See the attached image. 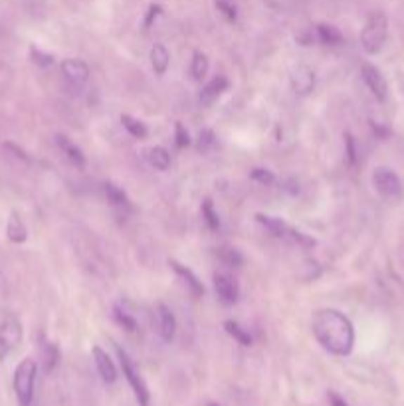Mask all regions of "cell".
<instances>
[{
  "label": "cell",
  "mask_w": 404,
  "mask_h": 406,
  "mask_svg": "<svg viewBox=\"0 0 404 406\" xmlns=\"http://www.w3.org/2000/svg\"><path fill=\"white\" fill-rule=\"evenodd\" d=\"M313 335L325 351L345 357L353 351L355 331L349 317L337 309H321L313 317Z\"/></svg>",
  "instance_id": "1"
},
{
  "label": "cell",
  "mask_w": 404,
  "mask_h": 406,
  "mask_svg": "<svg viewBox=\"0 0 404 406\" xmlns=\"http://www.w3.org/2000/svg\"><path fill=\"white\" fill-rule=\"evenodd\" d=\"M386 32H389V22L382 12H372L371 18L367 20L363 32H360V44L367 54H379L382 46L386 42Z\"/></svg>",
  "instance_id": "2"
},
{
  "label": "cell",
  "mask_w": 404,
  "mask_h": 406,
  "mask_svg": "<svg viewBox=\"0 0 404 406\" xmlns=\"http://www.w3.org/2000/svg\"><path fill=\"white\" fill-rule=\"evenodd\" d=\"M34 384H36V362L32 359H24L14 371V393L18 398V405H32Z\"/></svg>",
  "instance_id": "3"
},
{
  "label": "cell",
  "mask_w": 404,
  "mask_h": 406,
  "mask_svg": "<svg viewBox=\"0 0 404 406\" xmlns=\"http://www.w3.org/2000/svg\"><path fill=\"white\" fill-rule=\"evenodd\" d=\"M115 349H117V357H119L123 374H125L127 383L131 386V391L135 393V398H137L139 406H151V393H149V388H147V384L143 381V376L139 374V371H137L135 362L131 361V357L123 351L119 345H115Z\"/></svg>",
  "instance_id": "4"
},
{
  "label": "cell",
  "mask_w": 404,
  "mask_h": 406,
  "mask_svg": "<svg viewBox=\"0 0 404 406\" xmlns=\"http://www.w3.org/2000/svg\"><path fill=\"white\" fill-rule=\"evenodd\" d=\"M22 341V325L16 317H6L0 323V361H4Z\"/></svg>",
  "instance_id": "5"
},
{
  "label": "cell",
  "mask_w": 404,
  "mask_h": 406,
  "mask_svg": "<svg viewBox=\"0 0 404 406\" xmlns=\"http://www.w3.org/2000/svg\"><path fill=\"white\" fill-rule=\"evenodd\" d=\"M372 183H374V187H377V190L381 192L382 197L394 198L398 197L400 190H403V185H400L398 175H396L394 171H391V169H384V166L374 171Z\"/></svg>",
  "instance_id": "6"
},
{
  "label": "cell",
  "mask_w": 404,
  "mask_h": 406,
  "mask_svg": "<svg viewBox=\"0 0 404 406\" xmlns=\"http://www.w3.org/2000/svg\"><path fill=\"white\" fill-rule=\"evenodd\" d=\"M360 76H363V81L367 84V88L371 89V93L379 101H384L386 99V93H389V86H386V79L382 76L381 72L377 70L371 64H365L360 67Z\"/></svg>",
  "instance_id": "7"
},
{
  "label": "cell",
  "mask_w": 404,
  "mask_h": 406,
  "mask_svg": "<svg viewBox=\"0 0 404 406\" xmlns=\"http://www.w3.org/2000/svg\"><path fill=\"white\" fill-rule=\"evenodd\" d=\"M289 81H292V89L297 96H309L315 88V74L307 66H297L294 67Z\"/></svg>",
  "instance_id": "8"
},
{
  "label": "cell",
  "mask_w": 404,
  "mask_h": 406,
  "mask_svg": "<svg viewBox=\"0 0 404 406\" xmlns=\"http://www.w3.org/2000/svg\"><path fill=\"white\" fill-rule=\"evenodd\" d=\"M62 74L66 77L67 81L72 84V86H84L86 81H88L89 77V67L86 62H82V60H74V58H67L62 62Z\"/></svg>",
  "instance_id": "9"
},
{
  "label": "cell",
  "mask_w": 404,
  "mask_h": 406,
  "mask_svg": "<svg viewBox=\"0 0 404 406\" xmlns=\"http://www.w3.org/2000/svg\"><path fill=\"white\" fill-rule=\"evenodd\" d=\"M214 289L224 306H234L238 301V284L226 274L214 275Z\"/></svg>",
  "instance_id": "10"
},
{
  "label": "cell",
  "mask_w": 404,
  "mask_h": 406,
  "mask_svg": "<svg viewBox=\"0 0 404 406\" xmlns=\"http://www.w3.org/2000/svg\"><path fill=\"white\" fill-rule=\"evenodd\" d=\"M175 329L176 323L173 311L167 308L164 303H159V306H157V331H159L161 339H163L164 343H171L173 337H175Z\"/></svg>",
  "instance_id": "11"
},
{
  "label": "cell",
  "mask_w": 404,
  "mask_h": 406,
  "mask_svg": "<svg viewBox=\"0 0 404 406\" xmlns=\"http://www.w3.org/2000/svg\"><path fill=\"white\" fill-rule=\"evenodd\" d=\"M93 361L98 367V373L101 376V381L107 384H113L117 381V369L111 361V357L103 351L101 347H93Z\"/></svg>",
  "instance_id": "12"
},
{
  "label": "cell",
  "mask_w": 404,
  "mask_h": 406,
  "mask_svg": "<svg viewBox=\"0 0 404 406\" xmlns=\"http://www.w3.org/2000/svg\"><path fill=\"white\" fill-rule=\"evenodd\" d=\"M226 89H228V79L224 76H216L202 88L200 96H198V101H200L202 105H210V103L219 98L222 91H226Z\"/></svg>",
  "instance_id": "13"
},
{
  "label": "cell",
  "mask_w": 404,
  "mask_h": 406,
  "mask_svg": "<svg viewBox=\"0 0 404 406\" xmlns=\"http://www.w3.org/2000/svg\"><path fill=\"white\" fill-rule=\"evenodd\" d=\"M56 143H58V147H60V151L66 155V159L70 161V163H74L76 166L86 165V155L82 153V149L72 143L67 137H64V135H58V137H56Z\"/></svg>",
  "instance_id": "14"
},
{
  "label": "cell",
  "mask_w": 404,
  "mask_h": 406,
  "mask_svg": "<svg viewBox=\"0 0 404 406\" xmlns=\"http://www.w3.org/2000/svg\"><path fill=\"white\" fill-rule=\"evenodd\" d=\"M171 266H173V270H175L176 274L181 275L183 280L186 282V286L190 287V292L195 294V296H202L204 294V286H202V282L198 280L197 275L193 274L186 266H183V263H178L176 260H171Z\"/></svg>",
  "instance_id": "15"
},
{
  "label": "cell",
  "mask_w": 404,
  "mask_h": 406,
  "mask_svg": "<svg viewBox=\"0 0 404 406\" xmlns=\"http://www.w3.org/2000/svg\"><path fill=\"white\" fill-rule=\"evenodd\" d=\"M6 234H8V240L16 242V244H22L28 238V230L24 226L22 218L18 216V212H12L8 224H6Z\"/></svg>",
  "instance_id": "16"
},
{
  "label": "cell",
  "mask_w": 404,
  "mask_h": 406,
  "mask_svg": "<svg viewBox=\"0 0 404 406\" xmlns=\"http://www.w3.org/2000/svg\"><path fill=\"white\" fill-rule=\"evenodd\" d=\"M103 192H105V198L110 200L115 209L131 210V202H129L127 195H125L119 187H115L113 183H105V185H103Z\"/></svg>",
  "instance_id": "17"
},
{
  "label": "cell",
  "mask_w": 404,
  "mask_h": 406,
  "mask_svg": "<svg viewBox=\"0 0 404 406\" xmlns=\"http://www.w3.org/2000/svg\"><path fill=\"white\" fill-rule=\"evenodd\" d=\"M169 62H171V55L167 52V48L163 44H155L151 48V64H153L155 74L163 76L169 67Z\"/></svg>",
  "instance_id": "18"
},
{
  "label": "cell",
  "mask_w": 404,
  "mask_h": 406,
  "mask_svg": "<svg viewBox=\"0 0 404 406\" xmlns=\"http://www.w3.org/2000/svg\"><path fill=\"white\" fill-rule=\"evenodd\" d=\"M317 38H319L321 44L325 46L343 44V34L339 32L335 26H329V24H319L317 26Z\"/></svg>",
  "instance_id": "19"
},
{
  "label": "cell",
  "mask_w": 404,
  "mask_h": 406,
  "mask_svg": "<svg viewBox=\"0 0 404 406\" xmlns=\"http://www.w3.org/2000/svg\"><path fill=\"white\" fill-rule=\"evenodd\" d=\"M256 218L260 224H263L268 230L272 232L273 236H285L287 234V226L284 224V220L282 218H275V216H268V214H256Z\"/></svg>",
  "instance_id": "20"
},
{
  "label": "cell",
  "mask_w": 404,
  "mask_h": 406,
  "mask_svg": "<svg viewBox=\"0 0 404 406\" xmlns=\"http://www.w3.org/2000/svg\"><path fill=\"white\" fill-rule=\"evenodd\" d=\"M149 161L157 171H167L171 166V155L163 147H153L149 151Z\"/></svg>",
  "instance_id": "21"
},
{
  "label": "cell",
  "mask_w": 404,
  "mask_h": 406,
  "mask_svg": "<svg viewBox=\"0 0 404 406\" xmlns=\"http://www.w3.org/2000/svg\"><path fill=\"white\" fill-rule=\"evenodd\" d=\"M224 329H226V333H228L230 337H234V339L238 341L240 345H244V347H250L252 345L250 333L246 329H242L236 321H224Z\"/></svg>",
  "instance_id": "22"
},
{
  "label": "cell",
  "mask_w": 404,
  "mask_h": 406,
  "mask_svg": "<svg viewBox=\"0 0 404 406\" xmlns=\"http://www.w3.org/2000/svg\"><path fill=\"white\" fill-rule=\"evenodd\" d=\"M208 72V58L204 52H195V55H193V64H190V74H193V77L197 79V81H200L202 77L207 76Z\"/></svg>",
  "instance_id": "23"
},
{
  "label": "cell",
  "mask_w": 404,
  "mask_h": 406,
  "mask_svg": "<svg viewBox=\"0 0 404 406\" xmlns=\"http://www.w3.org/2000/svg\"><path fill=\"white\" fill-rule=\"evenodd\" d=\"M42 359H44L46 373H52L58 361H60V351H58V347H56L54 343H46L44 347H42Z\"/></svg>",
  "instance_id": "24"
},
{
  "label": "cell",
  "mask_w": 404,
  "mask_h": 406,
  "mask_svg": "<svg viewBox=\"0 0 404 406\" xmlns=\"http://www.w3.org/2000/svg\"><path fill=\"white\" fill-rule=\"evenodd\" d=\"M121 123H123V127H125L127 131L131 133L133 137H137V139H145V137H147L145 123H141L139 119H133L131 115H121Z\"/></svg>",
  "instance_id": "25"
},
{
  "label": "cell",
  "mask_w": 404,
  "mask_h": 406,
  "mask_svg": "<svg viewBox=\"0 0 404 406\" xmlns=\"http://www.w3.org/2000/svg\"><path fill=\"white\" fill-rule=\"evenodd\" d=\"M219 260L224 266H230V268H240L242 263H244V258H242V254L236 248H220Z\"/></svg>",
  "instance_id": "26"
},
{
  "label": "cell",
  "mask_w": 404,
  "mask_h": 406,
  "mask_svg": "<svg viewBox=\"0 0 404 406\" xmlns=\"http://www.w3.org/2000/svg\"><path fill=\"white\" fill-rule=\"evenodd\" d=\"M202 216H204V222H207L210 230H219L220 218H219V214L214 212V204H212V200H210V198H207V200H204V204H202Z\"/></svg>",
  "instance_id": "27"
},
{
  "label": "cell",
  "mask_w": 404,
  "mask_h": 406,
  "mask_svg": "<svg viewBox=\"0 0 404 406\" xmlns=\"http://www.w3.org/2000/svg\"><path fill=\"white\" fill-rule=\"evenodd\" d=\"M198 151H202V153H208L210 149H214V145H216V135L212 129H202V131L198 133Z\"/></svg>",
  "instance_id": "28"
},
{
  "label": "cell",
  "mask_w": 404,
  "mask_h": 406,
  "mask_svg": "<svg viewBox=\"0 0 404 406\" xmlns=\"http://www.w3.org/2000/svg\"><path fill=\"white\" fill-rule=\"evenodd\" d=\"M250 178L256 181V183H260V185H273L275 183V176L268 169H252Z\"/></svg>",
  "instance_id": "29"
},
{
  "label": "cell",
  "mask_w": 404,
  "mask_h": 406,
  "mask_svg": "<svg viewBox=\"0 0 404 406\" xmlns=\"http://www.w3.org/2000/svg\"><path fill=\"white\" fill-rule=\"evenodd\" d=\"M115 319L119 321V325H123V329H127V331H137V321L131 317V315H127L125 311H121L119 308H115Z\"/></svg>",
  "instance_id": "30"
},
{
  "label": "cell",
  "mask_w": 404,
  "mask_h": 406,
  "mask_svg": "<svg viewBox=\"0 0 404 406\" xmlns=\"http://www.w3.org/2000/svg\"><path fill=\"white\" fill-rule=\"evenodd\" d=\"M216 8H219L228 20H236V16H238V12H236V6L232 4V2H228V0H216Z\"/></svg>",
  "instance_id": "31"
},
{
  "label": "cell",
  "mask_w": 404,
  "mask_h": 406,
  "mask_svg": "<svg viewBox=\"0 0 404 406\" xmlns=\"http://www.w3.org/2000/svg\"><path fill=\"white\" fill-rule=\"evenodd\" d=\"M175 137H176V147L178 149H185L190 145V137H188V131L183 127V123H176L175 125Z\"/></svg>",
  "instance_id": "32"
},
{
  "label": "cell",
  "mask_w": 404,
  "mask_h": 406,
  "mask_svg": "<svg viewBox=\"0 0 404 406\" xmlns=\"http://www.w3.org/2000/svg\"><path fill=\"white\" fill-rule=\"evenodd\" d=\"M32 58L34 62L38 64V66H52L54 64V58L50 54H42V52H38L36 48L32 50Z\"/></svg>",
  "instance_id": "33"
},
{
  "label": "cell",
  "mask_w": 404,
  "mask_h": 406,
  "mask_svg": "<svg viewBox=\"0 0 404 406\" xmlns=\"http://www.w3.org/2000/svg\"><path fill=\"white\" fill-rule=\"evenodd\" d=\"M345 143H347V159H349L351 165H355L357 163V151H355V141H353L351 133L345 135Z\"/></svg>",
  "instance_id": "34"
},
{
  "label": "cell",
  "mask_w": 404,
  "mask_h": 406,
  "mask_svg": "<svg viewBox=\"0 0 404 406\" xmlns=\"http://www.w3.org/2000/svg\"><path fill=\"white\" fill-rule=\"evenodd\" d=\"M161 14V6H157V4H153L151 8H149V14H147V20H145V28H149L151 24H153V20Z\"/></svg>",
  "instance_id": "35"
},
{
  "label": "cell",
  "mask_w": 404,
  "mask_h": 406,
  "mask_svg": "<svg viewBox=\"0 0 404 406\" xmlns=\"http://www.w3.org/2000/svg\"><path fill=\"white\" fill-rule=\"evenodd\" d=\"M282 185H284L285 190L292 192V195H297V192H299V183H297L295 178H285Z\"/></svg>",
  "instance_id": "36"
},
{
  "label": "cell",
  "mask_w": 404,
  "mask_h": 406,
  "mask_svg": "<svg viewBox=\"0 0 404 406\" xmlns=\"http://www.w3.org/2000/svg\"><path fill=\"white\" fill-rule=\"evenodd\" d=\"M4 147H6V149H8V151H12V153H16V157H18V159H22V161H28V155L24 153L22 149H18V147H16V145L6 143V145H4Z\"/></svg>",
  "instance_id": "37"
},
{
  "label": "cell",
  "mask_w": 404,
  "mask_h": 406,
  "mask_svg": "<svg viewBox=\"0 0 404 406\" xmlns=\"http://www.w3.org/2000/svg\"><path fill=\"white\" fill-rule=\"evenodd\" d=\"M329 402H331V406H349L337 393H329Z\"/></svg>",
  "instance_id": "38"
},
{
  "label": "cell",
  "mask_w": 404,
  "mask_h": 406,
  "mask_svg": "<svg viewBox=\"0 0 404 406\" xmlns=\"http://www.w3.org/2000/svg\"><path fill=\"white\" fill-rule=\"evenodd\" d=\"M208 406H219V405H208Z\"/></svg>",
  "instance_id": "39"
}]
</instances>
